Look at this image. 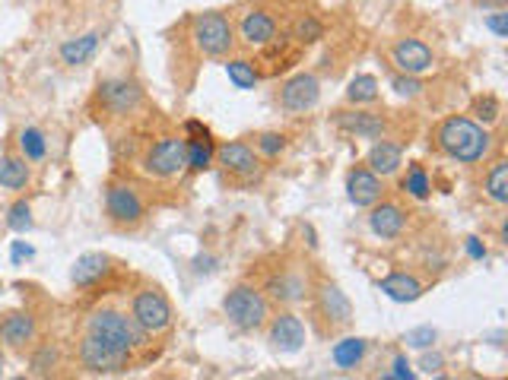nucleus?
I'll return each mask as SVG.
<instances>
[{
	"instance_id": "1",
	"label": "nucleus",
	"mask_w": 508,
	"mask_h": 380,
	"mask_svg": "<svg viewBox=\"0 0 508 380\" xmlns=\"http://www.w3.org/2000/svg\"><path fill=\"white\" fill-rule=\"evenodd\" d=\"M435 140H439L442 153L458 162V165H477V162H483L493 149L490 130L467 115L445 117V121L439 124V130H435Z\"/></svg>"
},
{
	"instance_id": "2",
	"label": "nucleus",
	"mask_w": 508,
	"mask_h": 380,
	"mask_svg": "<svg viewBox=\"0 0 508 380\" xmlns=\"http://www.w3.org/2000/svg\"><path fill=\"white\" fill-rule=\"evenodd\" d=\"M86 333L102 339V343H108L112 349L127 352V355L143 349L149 339V333H143L134 317H127V314H121V311H108V307L106 311H96L93 317L86 320Z\"/></svg>"
},
{
	"instance_id": "3",
	"label": "nucleus",
	"mask_w": 508,
	"mask_h": 380,
	"mask_svg": "<svg viewBox=\"0 0 508 380\" xmlns=\"http://www.w3.org/2000/svg\"><path fill=\"white\" fill-rule=\"evenodd\" d=\"M223 314L236 330L254 333L260 326H267V317H270V301L260 288L254 285H236L229 295L223 298Z\"/></svg>"
},
{
	"instance_id": "4",
	"label": "nucleus",
	"mask_w": 508,
	"mask_h": 380,
	"mask_svg": "<svg viewBox=\"0 0 508 380\" xmlns=\"http://www.w3.org/2000/svg\"><path fill=\"white\" fill-rule=\"evenodd\" d=\"M191 38L200 55L226 57L232 51V45H236V29H232V23L223 13L210 10V13H198L191 19Z\"/></svg>"
},
{
	"instance_id": "5",
	"label": "nucleus",
	"mask_w": 508,
	"mask_h": 380,
	"mask_svg": "<svg viewBox=\"0 0 508 380\" xmlns=\"http://www.w3.org/2000/svg\"><path fill=\"white\" fill-rule=\"evenodd\" d=\"M130 317L137 320V326H140L143 333L159 336V333H166L168 326H172L175 314H172L168 298L159 288H140V292L134 295V301H130Z\"/></svg>"
},
{
	"instance_id": "6",
	"label": "nucleus",
	"mask_w": 508,
	"mask_h": 380,
	"mask_svg": "<svg viewBox=\"0 0 508 380\" xmlns=\"http://www.w3.org/2000/svg\"><path fill=\"white\" fill-rule=\"evenodd\" d=\"M96 102H99L102 111H108L112 117H125L134 115L143 105V89L137 80L130 76H108V80L99 83L96 89Z\"/></svg>"
},
{
	"instance_id": "7",
	"label": "nucleus",
	"mask_w": 508,
	"mask_h": 380,
	"mask_svg": "<svg viewBox=\"0 0 508 380\" xmlns=\"http://www.w3.org/2000/svg\"><path fill=\"white\" fill-rule=\"evenodd\" d=\"M143 168L153 178H175L188 168V146L185 136H162L143 155Z\"/></svg>"
},
{
	"instance_id": "8",
	"label": "nucleus",
	"mask_w": 508,
	"mask_h": 380,
	"mask_svg": "<svg viewBox=\"0 0 508 380\" xmlns=\"http://www.w3.org/2000/svg\"><path fill=\"white\" fill-rule=\"evenodd\" d=\"M76 358H80V365L89 371V375H118V371H125L130 365L127 352L112 349L108 343L89 336V333L83 336L80 349H76Z\"/></svg>"
},
{
	"instance_id": "9",
	"label": "nucleus",
	"mask_w": 508,
	"mask_h": 380,
	"mask_svg": "<svg viewBox=\"0 0 508 380\" xmlns=\"http://www.w3.org/2000/svg\"><path fill=\"white\" fill-rule=\"evenodd\" d=\"M106 215L121 228H134L147 215V203L130 185H108L106 190Z\"/></svg>"
},
{
	"instance_id": "10",
	"label": "nucleus",
	"mask_w": 508,
	"mask_h": 380,
	"mask_svg": "<svg viewBox=\"0 0 508 380\" xmlns=\"http://www.w3.org/2000/svg\"><path fill=\"white\" fill-rule=\"evenodd\" d=\"M315 311H318V317L328 320L330 330H343V326H350L356 317L353 301L347 298V292L337 283H321L315 288Z\"/></svg>"
},
{
	"instance_id": "11",
	"label": "nucleus",
	"mask_w": 508,
	"mask_h": 380,
	"mask_svg": "<svg viewBox=\"0 0 508 380\" xmlns=\"http://www.w3.org/2000/svg\"><path fill=\"white\" fill-rule=\"evenodd\" d=\"M321 102V83L315 74H296L279 89V108L290 115H305Z\"/></svg>"
},
{
	"instance_id": "12",
	"label": "nucleus",
	"mask_w": 508,
	"mask_h": 380,
	"mask_svg": "<svg viewBox=\"0 0 508 380\" xmlns=\"http://www.w3.org/2000/svg\"><path fill=\"white\" fill-rule=\"evenodd\" d=\"M267 343H270L277 352H283V355H296V352H302V345H305L302 317H296L292 311L277 314V317L270 320V326H267Z\"/></svg>"
},
{
	"instance_id": "13",
	"label": "nucleus",
	"mask_w": 508,
	"mask_h": 380,
	"mask_svg": "<svg viewBox=\"0 0 508 380\" xmlns=\"http://www.w3.org/2000/svg\"><path fill=\"white\" fill-rule=\"evenodd\" d=\"M391 61L397 64L401 74H410V76H422L435 67L432 48H429L426 42H420V38H401V42H394Z\"/></svg>"
},
{
	"instance_id": "14",
	"label": "nucleus",
	"mask_w": 508,
	"mask_h": 380,
	"mask_svg": "<svg viewBox=\"0 0 508 380\" xmlns=\"http://www.w3.org/2000/svg\"><path fill=\"white\" fill-rule=\"evenodd\" d=\"M334 124L350 136H360V140H381L384 130H388V121L379 115V111H366V108H350V111H337Z\"/></svg>"
},
{
	"instance_id": "15",
	"label": "nucleus",
	"mask_w": 508,
	"mask_h": 380,
	"mask_svg": "<svg viewBox=\"0 0 508 380\" xmlns=\"http://www.w3.org/2000/svg\"><path fill=\"white\" fill-rule=\"evenodd\" d=\"M347 196L356 209H369L384 196V178L372 172L369 165H356L347 175Z\"/></svg>"
},
{
	"instance_id": "16",
	"label": "nucleus",
	"mask_w": 508,
	"mask_h": 380,
	"mask_svg": "<svg viewBox=\"0 0 508 380\" xmlns=\"http://www.w3.org/2000/svg\"><path fill=\"white\" fill-rule=\"evenodd\" d=\"M213 162L223 165L229 175H239V178H251V175H258V168H260L258 153H254L249 143H242V140H232V143L217 146V159Z\"/></svg>"
},
{
	"instance_id": "17",
	"label": "nucleus",
	"mask_w": 508,
	"mask_h": 380,
	"mask_svg": "<svg viewBox=\"0 0 508 380\" xmlns=\"http://www.w3.org/2000/svg\"><path fill=\"white\" fill-rule=\"evenodd\" d=\"M0 343L6 349H25L36 343V317L29 311H6L0 317Z\"/></svg>"
},
{
	"instance_id": "18",
	"label": "nucleus",
	"mask_w": 508,
	"mask_h": 380,
	"mask_svg": "<svg viewBox=\"0 0 508 380\" xmlns=\"http://www.w3.org/2000/svg\"><path fill=\"white\" fill-rule=\"evenodd\" d=\"M108 270H112V257L108 254H99V251L80 254L74 260V266H70V283L76 288H93L96 283H102L108 276Z\"/></svg>"
},
{
	"instance_id": "19",
	"label": "nucleus",
	"mask_w": 508,
	"mask_h": 380,
	"mask_svg": "<svg viewBox=\"0 0 508 380\" xmlns=\"http://www.w3.org/2000/svg\"><path fill=\"white\" fill-rule=\"evenodd\" d=\"M239 32H242V42L251 45V48H267V45L277 42V19L264 10H249L239 23Z\"/></svg>"
},
{
	"instance_id": "20",
	"label": "nucleus",
	"mask_w": 508,
	"mask_h": 380,
	"mask_svg": "<svg viewBox=\"0 0 508 380\" xmlns=\"http://www.w3.org/2000/svg\"><path fill=\"white\" fill-rule=\"evenodd\" d=\"M369 209H372V215H369V228H372L381 241L401 238L403 228H407V215H403V209L397 206V203L379 200L375 206H369Z\"/></svg>"
},
{
	"instance_id": "21",
	"label": "nucleus",
	"mask_w": 508,
	"mask_h": 380,
	"mask_svg": "<svg viewBox=\"0 0 508 380\" xmlns=\"http://www.w3.org/2000/svg\"><path fill=\"white\" fill-rule=\"evenodd\" d=\"M264 295L273 305H299V301H305V295H309V283H305V276H299V273H277V276L267 279Z\"/></svg>"
},
{
	"instance_id": "22",
	"label": "nucleus",
	"mask_w": 508,
	"mask_h": 380,
	"mask_svg": "<svg viewBox=\"0 0 508 380\" xmlns=\"http://www.w3.org/2000/svg\"><path fill=\"white\" fill-rule=\"evenodd\" d=\"M379 292H384L397 305H413V301L422 298L426 288H422V283L413 273H391V276L379 279Z\"/></svg>"
},
{
	"instance_id": "23",
	"label": "nucleus",
	"mask_w": 508,
	"mask_h": 380,
	"mask_svg": "<svg viewBox=\"0 0 508 380\" xmlns=\"http://www.w3.org/2000/svg\"><path fill=\"white\" fill-rule=\"evenodd\" d=\"M401 162H403V149L397 146V143H391V140H375V146L369 149V155H366V165L372 168L379 178H391V175H397V168H401Z\"/></svg>"
},
{
	"instance_id": "24",
	"label": "nucleus",
	"mask_w": 508,
	"mask_h": 380,
	"mask_svg": "<svg viewBox=\"0 0 508 380\" xmlns=\"http://www.w3.org/2000/svg\"><path fill=\"white\" fill-rule=\"evenodd\" d=\"M99 42H102L99 32H86V35H80V38H67V42L61 45V61L67 64V67H83V64H89L96 57Z\"/></svg>"
},
{
	"instance_id": "25",
	"label": "nucleus",
	"mask_w": 508,
	"mask_h": 380,
	"mask_svg": "<svg viewBox=\"0 0 508 380\" xmlns=\"http://www.w3.org/2000/svg\"><path fill=\"white\" fill-rule=\"evenodd\" d=\"M366 352H369V339L347 336V339H340V343H334V349H330V362H334L340 371H353L362 365Z\"/></svg>"
},
{
	"instance_id": "26",
	"label": "nucleus",
	"mask_w": 508,
	"mask_h": 380,
	"mask_svg": "<svg viewBox=\"0 0 508 380\" xmlns=\"http://www.w3.org/2000/svg\"><path fill=\"white\" fill-rule=\"evenodd\" d=\"M32 181V168L23 155H4L0 159V187L23 190Z\"/></svg>"
},
{
	"instance_id": "27",
	"label": "nucleus",
	"mask_w": 508,
	"mask_h": 380,
	"mask_svg": "<svg viewBox=\"0 0 508 380\" xmlns=\"http://www.w3.org/2000/svg\"><path fill=\"white\" fill-rule=\"evenodd\" d=\"M483 190H486V196L496 203V206H505L508 203V162L505 159L493 162V168L486 172V178H483Z\"/></svg>"
},
{
	"instance_id": "28",
	"label": "nucleus",
	"mask_w": 508,
	"mask_h": 380,
	"mask_svg": "<svg viewBox=\"0 0 508 380\" xmlns=\"http://www.w3.org/2000/svg\"><path fill=\"white\" fill-rule=\"evenodd\" d=\"M188 146V168H191L194 175L207 172V168L213 165V159H217V143L210 140H185Z\"/></svg>"
},
{
	"instance_id": "29",
	"label": "nucleus",
	"mask_w": 508,
	"mask_h": 380,
	"mask_svg": "<svg viewBox=\"0 0 508 380\" xmlns=\"http://www.w3.org/2000/svg\"><path fill=\"white\" fill-rule=\"evenodd\" d=\"M401 190H407V194L413 196V200H429V196H432V181H429L426 165L413 162V165L407 168V175H403Z\"/></svg>"
},
{
	"instance_id": "30",
	"label": "nucleus",
	"mask_w": 508,
	"mask_h": 380,
	"mask_svg": "<svg viewBox=\"0 0 508 380\" xmlns=\"http://www.w3.org/2000/svg\"><path fill=\"white\" fill-rule=\"evenodd\" d=\"M347 102L350 105H372L379 102V80L372 74H360L350 80L347 86Z\"/></svg>"
},
{
	"instance_id": "31",
	"label": "nucleus",
	"mask_w": 508,
	"mask_h": 380,
	"mask_svg": "<svg viewBox=\"0 0 508 380\" xmlns=\"http://www.w3.org/2000/svg\"><path fill=\"white\" fill-rule=\"evenodd\" d=\"M19 153L25 162H42L48 155V140L38 127H23L19 130Z\"/></svg>"
},
{
	"instance_id": "32",
	"label": "nucleus",
	"mask_w": 508,
	"mask_h": 380,
	"mask_svg": "<svg viewBox=\"0 0 508 380\" xmlns=\"http://www.w3.org/2000/svg\"><path fill=\"white\" fill-rule=\"evenodd\" d=\"M226 76H229L232 86L242 89V93H249V89L258 86V70H254V64L245 61V57H232V61H226Z\"/></svg>"
},
{
	"instance_id": "33",
	"label": "nucleus",
	"mask_w": 508,
	"mask_h": 380,
	"mask_svg": "<svg viewBox=\"0 0 508 380\" xmlns=\"http://www.w3.org/2000/svg\"><path fill=\"white\" fill-rule=\"evenodd\" d=\"M57 362H61V352H57V345L42 343L36 352H32L29 368H32V375H36V377H48L51 371L57 368Z\"/></svg>"
},
{
	"instance_id": "34",
	"label": "nucleus",
	"mask_w": 508,
	"mask_h": 380,
	"mask_svg": "<svg viewBox=\"0 0 508 380\" xmlns=\"http://www.w3.org/2000/svg\"><path fill=\"white\" fill-rule=\"evenodd\" d=\"M292 38L302 45H315L324 38V23L318 16H311V13H302V16L296 19V25H292Z\"/></svg>"
},
{
	"instance_id": "35",
	"label": "nucleus",
	"mask_w": 508,
	"mask_h": 380,
	"mask_svg": "<svg viewBox=\"0 0 508 380\" xmlns=\"http://www.w3.org/2000/svg\"><path fill=\"white\" fill-rule=\"evenodd\" d=\"M473 121L477 124H483V127H490V124H496L499 121V115H503V105H499V98L496 95H480V98H473Z\"/></svg>"
},
{
	"instance_id": "36",
	"label": "nucleus",
	"mask_w": 508,
	"mask_h": 380,
	"mask_svg": "<svg viewBox=\"0 0 508 380\" xmlns=\"http://www.w3.org/2000/svg\"><path fill=\"white\" fill-rule=\"evenodd\" d=\"M6 228L16 235H25L32 228V206L29 200H16L10 209H6Z\"/></svg>"
},
{
	"instance_id": "37",
	"label": "nucleus",
	"mask_w": 508,
	"mask_h": 380,
	"mask_svg": "<svg viewBox=\"0 0 508 380\" xmlns=\"http://www.w3.org/2000/svg\"><path fill=\"white\" fill-rule=\"evenodd\" d=\"M435 339H439V330L435 326H413V330H407V336H403V343H407V349H432Z\"/></svg>"
},
{
	"instance_id": "38",
	"label": "nucleus",
	"mask_w": 508,
	"mask_h": 380,
	"mask_svg": "<svg viewBox=\"0 0 508 380\" xmlns=\"http://www.w3.org/2000/svg\"><path fill=\"white\" fill-rule=\"evenodd\" d=\"M286 146H290V140H286V134H277V130H267V134L258 136V153L267 155V159H277Z\"/></svg>"
},
{
	"instance_id": "39",
	"label": "nucleus",
	"mask_w": 508,
	"mask_h": 380,
	"mask_svg": "<svg viewBox=\"0 0 508 380\" xmlns=\"http://www.w3.org/2000/svg\"><path fill=\"white\" fill-rule=\"evenodd\" d=\"M391 86H394V93L403 98H416V95L426 93V83H422L420 76H410V74H397L394 80H391Z\"/></svg>"
},
{
	"instance_id": "40",
	"label": "nucleus",
	"mask_w": 508,
	"mask_h": 380,
	"mask_svg": "<svg viewBox=\"0 0 508 380\" xmlns=\"http://www.w3.org/2000/svg\"><path fill=\"white\" fill-rule=\"evenodd\" d=\"M483 25H486V29H490L496 38H508V13H505V6H503V10L486 13V16H483Z\"/></svg>"
},
{
	"instance_id": "41",
	"label": "nucleus",
	"mask_w": 508,
	"mask_h": 380,
	"mask_svg": "<svg viewBox=\"0 0 508 380\" xmlns=\"http://www.w3.org/2000/svg\"><path fill=\"white\" fill-rule=\"evenodd\" d=\"M420 368H422V375H442V368H445V355H442V352L422 349Z\"/></svg>"
},
{
	"instance_id": "42",
	"label": "nucleus",
	"mask_w": 508,
	"mask_h": 380,
	"mask_svg": "<svg viewBox=\"0 0 508 380\" xmlns=\"http://www.w3.org/2000/svg\"><path fill=\"white\" fill-rule=\"evenodd\" d=\"M384 377H394V380H413L416 371L413 365L407 362V355H394V362H391V371Z\"/></svg>"
},
{
	"instance_id": "43",
	"label": "nucleus",
	"mask_w": 508,
	"mask_h": 380,
	"mask_svg": "<svg viewBox=\"0 0 508 380\" xmlns=\"http://www.w3.org/2000/svg\"><path fill=\"white\" fill-rule=\"evenodd\" d=\"M185 140H210V127L200 121H185Z\"/></svg>"
},
{
	"instance_id": "44",
	"label": "nucleus",
	"mask_w": 508,
	"mask_h": 380,
	"mask_svg": "<svg viewBox=\"0 0 508 380\" xmlns=\"http://www.w3.org/2000/svg\"><path fill=\"white\" fill-rule=\"evenodd\" d=\"M464 251H467V257L471 260H486V245L480 238H473V235L464 241Z\"/></svg>"
},
{
	"instance_id": "45",
	"label": "nucleus",
	"mask_w": 508,
	"mask_h": 380,
	"mask_svg": "<svg viewBox=\"0 0 508 380\" xmlns=\"http://www.w3.org/2000/svg\"><path fill=\"white\" fill-rule=\"evenodd\" d=\"M29 257H32V247L25 241H13V260L19 264V260H29Z\"/></svg>"
},
{
	"instance_id": "46",
	"label": "nucleus",
	"mask_w": 508,
	"mask_h": 380,
	"mask_svg": "<svg viewBox=\"0 0 508 380\" xmlns=\"http://www.w3.org/2000/svg\"><path fill=\"white\" fill-rule=\"evenodd\" d=\"M194 270H198V273H213V270H217V257H210V254H207V257H198V260H194Z\"/></svg>"
}]
</instances>
